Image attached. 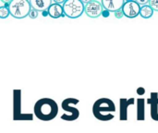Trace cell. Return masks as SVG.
Wrapping results in <instances>:
<instances>
[{
    "label": "cell",
    "mask_w": 158,
    "mask_h": 133,
    "mask_svg": "<svg viewBox=\"0 0 158 133\" xmlns=\"http://www.w3.org/2000/svg\"><path fill=\"white\" fill-rule=\"evenodd\" d=\"M33 112L39 120L50 121L57 116L58 106L56 102L51 98H41L35 103Z\"/></svg>",
    "instance_id": "6da1fadb"
},
{
    "label": "cell",
    "mask_w": 158,
    "mask_h": 133,
    "mask_svg": "<svg viewBox=\"0 0 158 133\" xmlns=\"http://www.w3.org/2000/svg\"><path fill=\"white\" fill-rule=\"evenodd\" d=\"M93 115L100 121H109L114 118L116 106L111 99L100 98L96 100L93 106Z\"/></svg>",
    "instance_id": "7a4b0ae2"
},
{
    "label": "cell",
    "mask_w": 158,
    "mask_h": 133,
    "mask_svg": "<svg viewBox=\"0 0 158 133\" xmlns=\"http://www.w3.org/2000/svg\"><path fill=\"white\" fill-rule=\"evenodd\" d=\"M31 6L28 0H12L9 1L8 10L10 15L15 19H24L29 16Z\"/></svg>",
    "instance_id": "3957f363"
},
{
    "label": "cell",
    "mask_w": 158,
    "mask_h": 133,
    "mask_svg": "<svg viewBox=\"0 0 158 133\" xmlns=\"http://www.w3.org/2000/svg\"><path fill=\"white\" fill-rule=\"evenodd\" d=\"M78 104H79L78 99L75 98L65 99L61 104V107L65 111V113L61 116V119L66 121H74L78 119L80 117V111L75 106Z\"/></svg>",
    "instance_id": "277c9868"
},
{
    "label": "cell",
    "mask_w": 158,
    "mask_h": 133,
    "mask_svg": "<svg viewBox=\"0 0 158 133\" xmlns=\"http://www.w3.org/2000/svg\"><path fill=\"white\" fill-rule=\"evenodd\" d=\"M84 6L81 0H67L63 3L64 15L70 19H77L83 14Z\"/></svg>",
    "instance_id": "5b68a950"
},
{
    "label": "cell",
    "mask_w": 158,
    "mask_h": 133,
    "mask_svg": "<svg viewBox=\"0 0 158 133\" xmlns=\"http://www.w3.org/2000/svg\"><path fill=\"white\" fill-rule=\"evenodd\" d=\"M140 10H141V6L136 2V1H124L123 6H122V11L125 17L129 19H133L136 18L137 16L140 15Z\"/></svg>",
    "instance_id": "8992f818"
},
{
    "label": "cell",
    "mask_w": 158,
    "mask_h": 133,
    "mask_svg": "<svg viewBox=\"0 0 158 133\" xmlns=\"http://www.w3.org/2000/svg\"><path fill=\"white\" fill-rule=\"evenodd\" d=\"M104 7L100 1H89L84 6L85 14L90 18H98L102 15Z\"/></svg>",
    "instance_id": "52a82bcc"
},
{
    "label": "cell",
    "mask_w": 158,
    "mask_h": 133,
    "mask_svg": "<svg viewBox=\"0 0 158 133\" xmlns=\"http://www.w3.org/2000/svg\"><path fill=\"white\" fill-rule=\"evenodd\" d=\"M135 102L134 98L126 99L122 98L119 100V119L120 120H127L128 119V108L130 106L133 105Z\"/></svg>",
    "instance_id": "ba28073f"
},
{
    "label": "cell",
    "mask_w": 158,
    "mask_h": 133,
    "mask_svg": "<svg viewBox=\"0 0 158 133\" xmlns=\"http://www.w3.org/2000/svg\"><path fill=\"white\" fill-rule=\"evenodd\" d=\"M104 9L108 10L109 12H116L122 8L123 6V0H103L101 1Z\"/></svg>",
    "instance_id": "9c48e42d"
},
{
    "label": "cell",
    "mask_w": 158,
    "mask_h": 133,
    "mask_svg": "<svg viewBox=\"0 0 158 133\" xmlns=\"http://www.w3.org/2000/svg\"><path fill=\"white\" fill-rule=\"evenodd\" d=\"M148 104L151 106V118L155 120L158 121V94L152 93L150 98L148 99Z\"/></svg>",
    "instance_id": "30bf717a"
},
{
    "label": "cell",
    "mask_w": 158,
    "mask_h": 133,
    "mask_svg": "<svg viewBox=\"0 0 158 133\" xmlns=\"http://www.w3.org/2000/svg\"><path fill=\"white\" fill-rule=\"evenodd\" d=\"M30 5L31 6V8L39 11H44V10H48L49 6L52 5V1L51 0H31L29 1Z\"/></svg>",
    "instance_id": "8fae6325"
},
{
    "label": "cell",
    "mask_w": 158,
    "mask_h": 133,
    "mask_svg": "<svg viewBox=\"0 0 158 133\" xmlns=\"http://www.w3.org/2000/svg\"><path fill=\"white\" fill-rule=\"evenodd\" d=\"M48 16H50L53 19H58L60 17L65 16L63 6L57 3H52V5L48 8Z\"/></svg>",
    "instance_id": "7c38bea8"
},
{
    "label": "cell",
    "mask_w": 158,
    "mask_h": 133,
    "mask_svg": "<svg viewBox=\"0 0 158 133\" xmlns=\"http://www.w3.org/2000/svg\"><path fill=\"white\" fill-rule=\"evenodd\" d=\"M137 119L139 121L145 119V100L143 98L137 100Z\"/></svg>",
    "instance_id": "4fadbf2b"
},
{
    "label": "cell",
    "mask_w": 158,
    "mask_h": 133,
    "mask_svg": "<svg viewBox=\"0 0 158 133\" xmlns=\"http://www.w3.org/2000/svg\"><path fill=\"white\" fill-rule=\"evenodd\" d=\"M154 14V10L152 9V7L149 5H145V6H141V10H140V15L142 18L143 19H149L153 16Z\"/></svg>",
    "instance_id": "5bb4252c"
},
{
    "label": "cell",
    "mask_w": 158,
    "mask_h": 133,
    "mask_svg": "<svg viewBox=\"0 0 158 133\" xmlns=\"http://www.w3.org/2000/svg\"><path fill=\"white\" fill-rule=\"evenodd\" d=\"M10 15L8 7H6L5 6H0V19H6Z\"/></svg>",
    "instance_id": "9a60e30c"
},
{
    "label": "cell",
    "mask_w": 158,
    "mask_h": 133,
    "mask_svg": "<svg viewBox=\"0 0 158 133\" xmlns=\"http://www.w3.org/2000/svg\"><path fill=\"white\" fill-rule=\"evenodd\" d=\"M148 5L152 7L154 11H158V0H149Z\"/></svg>",
    "instance_id": "2e32d148"
},
{
    "label": "cell",
    "mask_w": 158,
    "mask_h": 133,
    "mask_svg": "<svg viewBox=\"0 0 158 133\" xmlns=\"http://www.w3.org/2000/svg\"><path fill=\"white\" fill-rule=\"evenodd\" d=\"M29 17L31 19H36L38 17V11L33 9V8H31L30 10V13H29Z\"/></svg>",
    "instance_id": "e0dca14e"
},
{
    "label": "cell",
    "mask_w": 158,
    "mask_h": 133,
    "mask_svg": "<svg viewBox=\"0 0 158 133\" xmlns=\"http://www.w3.org/2000/svg\"><path fill=\"white\" fill-rule=\"evenodd\" d=\"M123 16H124V14H123L122 8L115 12V17H116V18H118V19H121V18H122Z\"/></svg>",
    "instance_id": "ac0fdd59"
},
{
    "label": "cell",
    "mask_w": 158,
    "mask_h": 133,
    "mask_svg": "<svg viewBox=\"0 0 158 133\" xmlns=\"http://www.w3.org/2000/svg\"><path fill=\"white\" fill-rule=\"evenodd\" d=\"M109 15H110V12H109L108 10H106V9H103V11H102V16H103V17H105V18H108V17H109Z\"/></svg>",
    "instance_id": "d6986e66"
},
{
    "label": "cell",
    "mask_w": 158,
    "mask_h": 133,
    "mask_svg": "<svg viewBox=\"0 0 158 133\" xmlns=\"http://www.w3.org/2000/svg\"><path fill=\"white\" fill-rule=\"evenodd\" d=\"M144 93H145L144 88L140 87V88H138V89H137V94H138L139 95H143V94H144Z\"/></svg>",
    "instance_id": "ffe728a7"
},
{
    "label": "cell",
    "mask_w": 158,
    "mask_h": 133,
    "mask_svg": "<svg viewBox=\"0 0 158 133\" xmlns=\"http://www.w3.org/2000/svg\"><path fill=\"white\" fill-rule=\"evenodd\" d=\"M140 6L141 5H143V6H145V5H148V3H149V1L148 0H139V1H136Z\"/></svg>",
    "instance_id": "44dd1931"
},
{
    "label": "cell",
    "mask_w": 158,
    "mask_h": 133,
    "mask_svg": "<svg viewBox=\"0 0 158 133\" xmlns=\"http://www.w3.org/2000/svg\"><path fill=\"white\" fill-rule=\"evenodd\" d=\"M42 15H43V17H46V16H48V10H44V11H43V12H42Z\"/></svg>",
    "instance_id": "7402d4cb"
}]
</instances>
